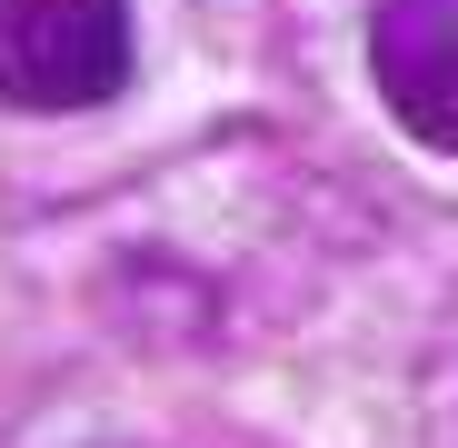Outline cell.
Instances as JSON below:
<instances>
[{
    "instance_id": "1",
    "label": "cell",
    "mask_w": 458,
    "mask_h": 448,
    "mask_svg": "<svg viewBox=\"0 0 458 448\" xmlns=\"http://www.w3.org/2000/svg\"><path fill=\"white\" fill-rule=\"evenodd\" d=\"M130 90V0H0V100L100 110Z\"/></svg>"
},
{
    "instance_id": "2",
    "label": "cell",
    "mask_w": 458,
    "mask_h": 448,
    "mask_svg": "<svg viewBox=\"0 0 458 448\" xmlns=\"http://www.w3.org/2000/svg\"><path fill=\"white\" fill-rule=\"evenodd\" d=\"M369 80L419 149L458 160V0H378L369 11Z\"/></svg>"
}]
</instances>
